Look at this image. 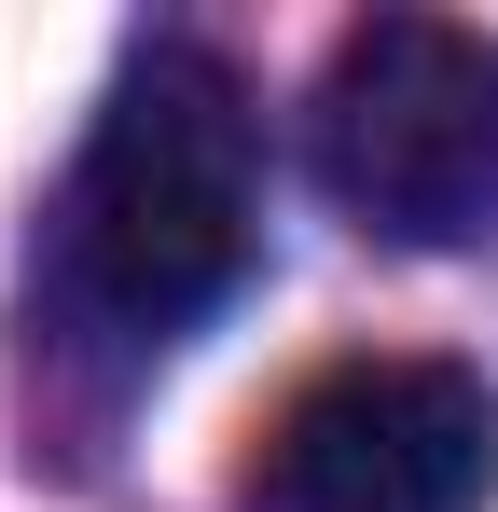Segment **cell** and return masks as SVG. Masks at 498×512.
<instances>
[{"label": "cell", "instance_id": "cell-1", "mask_svg": "<svg viewBox=\"0 0 498 512\" xmlns=\"http://www.w3.org/2000/svg\"><path fill=\"white\" fill-rule=\"evenodd\" d=\"M263 263V111L208 42H139L56 208V305L125 360L208 333Z\"/></svg>", "mask_w": 498, "mask_h": 512}, {"label": "cell", "instance_id": "cell-2", "mask_svg": "<svg viewBox=\"0 0 498 512\" xmlns=\"http://www.w3.org/2000/svg\"><path fill=\"white\" fill-rule=\"evenodd\" d=\"M319 180L388 250L498 236V42L457 14H360L319 70Z\"/></svg>", "mask_w": 498, "mask_h": 512}, {"label": "cell", "instance_id": "cell-3", "mask_svg": "<svg viewBox=\"0 0 498 512\" xmlns=\"http://www.w3.org/2000/svg\"><path fill=\"white\" fill-rule=\"evenodd\" d=\"M498 402L471 360H332L249 457V512H485Z\"/></svg>", "mask_w": 498, "mask_h": 512}]
</instances>
